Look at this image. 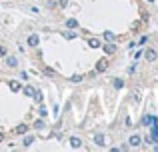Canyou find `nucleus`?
<instances>
[{"label":"nucleus","instance_id":"nucleus-1","mask_svg":"<svg viewBox=\"0 0 158 152\" xmlns=\"http://www.w3.org/2000/svg\"><path fill=\"white\" fill-rule=\"evenodd\" d=\"M156 56H158V54H156V50H152V48L144 52V58H146L148 62H154V60H156Z\"/></svg>","mask_w":158,"mask_h":152},{"label":"nucleus","instance_id":"nucleus-2","mask_svg":"<svg viewBox=\"0 0 158 152\" xmlns=\"http://www.w3.org/2000/svg\"><path fill=\"white\" fill-rule=\"evenodd\" d=\"M106 68H108V60H106V58L98 60V64H96V72H104Z\"/></svg>","mask_w":158,"mask_h":152},{"label":"nucleus","instance_id":"nucleus-3","mask_svg":"<svg viewBox=\"0 0 158 152\" xmlns=\"http://www.w3.org/2000/svg\"><path fill=\"white\" fill-rule=\"evenodd\" d=\"M38 42H40V38H38V34H30L28 36V46H38Z\"/></svg>","mask_w":158,"mask_h":152},{"label":"nucleus","instance_id":"nucleus-4","mask_svg":"<svg viewBox=\"0 0 158 152\" xmlns=\"http://www.w3.org/2000/svg\"><path fill=\"white\" fill-rule=\"evenodd\" d=\"M16 64H18V58H16V56H6V66L14 68Z\"/></svg>","mask_w":158,"mask_h":152},{"label":"nucleus","instance_id":"nucleus-5","mask_svg":"<svg viewBox=\"0 0 158 152\" xmlns=\"http://www.w3.org/2000/svg\"><path fill=\"white\" fill-rule=\"evenodd\" d=\"M140 142H142V138L138 136V134H134V136H130V146H140Z\"/></svg>","mask_w":158,"mask_h":152},{"label":"nucleus","instance_id":"nucleus-6","mask_svg":"<svg viewBox=\"0 0 158 152\" xmlns=\"http://www.w3.org/2000/svg\"><path fill=\"white\" fill-rule=\"evenodd\" d=\"M70 146H72V148H80L82 140H80V138H76V136H72V138H70Z\"/></svg>","mask_w":158,"mask_h":152},{"label":"nucleus","instance_id":"nucleus-7","mask_svg":"<svg viewBox=\"0 0 158 152\" xmlns=\"http://www.w3.org/2000/svg\"><path fill=\"white\" fill-rule=\"evenodd\" d=\"M66 28H78V20L76 18H68L66 20Z\"/></svg>","mask_w":158,"mask_h":152},{"label":"nucleus","instance_id":"nucleus-8","mask_svg":"<svg viewBox=\"0 0 158 152\" xmlns=\"http://www.w3.org/2000/svg\"><path fill=\"white\" fill-rule=\"evenodd\" d=\"M94 142H96L98 146H104V134H96V136H94Z\"/></svg>","mask_w":158,"mask_h":152},{"label":"nucleus","instance_id":"nucleus-9","mask_svg":"<svg viewBox=\"0 0 158 152\" xmlns=\"http://www.w3.org/2000/svg\"><path fill=\"white\" fill-rule=\"evenodd\" d=\"M104 52H106V54H114V52H116V46H114V44H106V46H104Z\"/></svg>","mask_w":158,"mask_h":152},{"label":"nucleus","instance_id":"nucleus-10","mask_svg":"<svg viewBox=\"0 0 158 152\" xmlns=\"http://www.w3.org/2000/svg\"><path fill=\"white\" fill-rule=\"evenodd\" d=\"M26 130H28V126H26V124H20L18 128L14 130V132H16V134H26Z\"/></svg>","mask_w":158,"mask_h":152},{"label":"nucleus","instance_id":"nucleus-11","mask_svg":"<svg viewBox=\"0 0 158 152\" xmlns=\"http://www.w3.org/2000/svg\"><path fill=\"white\" fill-rule=\"evenodd\" d=\"M32 142H34V136H26V138H24V142H22V144H24V146H30Z\"/></svg>","mask_w":158,"mask_h":152},{"label":"nucleus","instance_id":"nucleus-12","mask_svg":"<svg viewBox=\"0 0 158 152\" xmlns=\"http://www.w3.org/2000/svg\"><path fill=\"white\" fill-rule=\"evenodd\" d=\"M34 92H36V90L30 88V86H28V88H24V94H26V96H34Z\"/></svg>","mask_w":158,"mask_h":152},{"label":"nucleus","instance_id":"nucleus-13","mask_svg":"<svg viewBox=\"0 0 158 152\" xmlns=\"http://www.w3.org/2000/svg\"><path fill=\"white\" fill-rule=\"evenodd\" d=\"M90 46H92V48H98V46H100V40H96V38H92V40H90Z\"/></svg>","mask_w":158,"mask_h":152},{"label":"nucleus","instance_id":"nucleus-14","mask_svg":"<svg viewBox=\"0 0 158 152\" xmlns=\"http://www.w3.org/2000/svg\"><path fill=\"white\" fill-rule=\"evenodd\" d=\"M70 80H72V82H82V80H84V78H82L80 74H74L72 78H70Z\"/></svg>","mask_w":158,"mask_h":152},{"label":"nucleus","instance_id":"nucleus-15","mask_svg":"<svg viewBox=\"0 0 158 152\" xmlns=\"http://www.w3.org/2000/svg\"><path fill=\"white\" fill-rule=\"evenodd\" d=\"M114 86H116V88H122V86H124V82L120 80V78H116V80H114Z\"/></svg>","mask_w":158,"mask_h":152},{"label":"nucleus","instance_id":"nucleus-16","mask_svg":"<svg viewBox=\"0 0 158 152\" xmlns=\"http://www.w3.org/2000/svg\"><path fill=\"white\" fill-rule=\"evenodd\" d=\"M104 38H106V40H112V38H114V34H112L110 30H106V32H104Z\"/></svg>","mask_w":158,"mask_h":152},{"label":"nucleus","instance_id":"nucleus-17","mask_svg":"<svg viewBox=\"0 0 158 152\" xmlns=\"http://www.w3.org/2000/svg\"><path fill=\"white\" fill-rule=\"evenodd\" d=\"M10 88L12 90H20V84H18V82H10Z\"/></svg>","mask_w":158,"mask_h":152},{"label":"nucleus","instance_id":"nucleus-18","mask_svg":"<svg viewBox=\"0 0 158 152\" xmlns=\"http://www.w3.org/2000/svg\"><path fill=\"white\" fill-rule=\"evenodd\" d=\"M64 36H66V38H68V40H72V38H74V36H76V34H74V32H66Z\"/></svg>","mask_w":158,"mask_h":152},{"label":"nucleus","instance_id":"nucleus-19","mask_svg":"<svg viewBox=\"0 0 158 152\" xmlns=\"http://www.w3.org/2000/svg\"><path fill=\"white\" fill-rule=\"evenodd\" d=\"M58 4H60V6H62V8H64V6H66V4H68V0H58Z\"/></svg>","mask_w":158,"mask_h":152},{"label":"nucleus","instance_id":"nucleus-20","mask_svg":"<svg viewBox=\"0 0 158 152\" xmlns=\"http://www.w3.org/2000/svg\"><path fill=\"white\" fill-rule=\"evenodd\" d=\"M0 56H6V48L4 46H0Z\"/></svg>","mask_w":158,"mask_h":152},{"label":"nucleus","instance_id":"nucleus-21","mask_svg":"<svg viewBox=\"0 0 158 152\" xmlns=\"http://www.w3.org/2000/svg\"><path fill=\"white\" fill-rule=\"evenodd\" d=\"M2 138H4V136H2V134H0V142H2Z\"/></svg>","mask_w":158,"mask_h":152}]
</instances>
